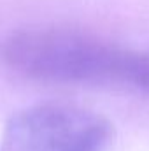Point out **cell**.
<instances>
[{
  "label": "cell",
  "mask_w": 149,
  "mask_h": 151,
  "mask_svg": "<svg viewBox=\"0 0 149 151\" xmlns=\"http://www.w3.org/2000/svg\"><path fill=\"white\" fill-rule=\"evenodd\" d=\"M111 139L105 116L75 104L40 102L11 116L0 151H105Z\"/></svg>",
  "instance_id": "cell-2"
},
{
  "label": "cell",
  "mask_w": 149,
  "mask_h": 151,
  "mask_svg": "<svg viewBox=\"0 0 149 151\" xmlns=\"http://www.w3.org/2000/svg\"><path fill=\"white\" fill-rule=\"evenodd\" d=\"M16 72L53 83L126 88L149 95V55L69 27H32L2 46Z\"/></svg>",
  "instance_id": "cell-1"
}]
</instances>
